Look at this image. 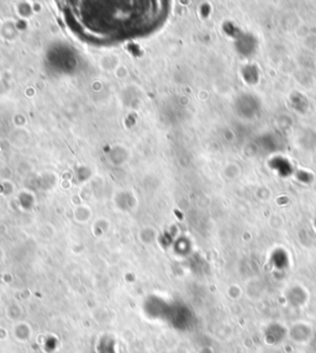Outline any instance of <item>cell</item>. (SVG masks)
Listing matches in <instances>:
<instances>
[{
	"label": "cell",
	"instance_id": "obj_1",
	"mask_svg": "<svg viewBox=\"0 0 316 353\" xmlns=\"http://www.w3.org/2000/svg\"><path fill=\"white\" fill-rule=\"evenodd\" d=\"M70 17L84 35L116 38L154 26L160 7L154 1L70 2Z\"/></svg>",
	"mask_w": 316,
	"mask_h": 353
}]
</instances>
